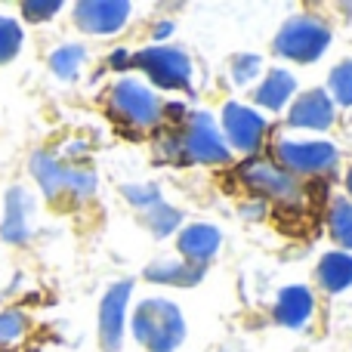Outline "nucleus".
I'll return each mask as SVG.
<instances>
[{"label": "nucleus", "instance_id": "f257e3e1", "mask_svg": "<svg viewBox=\"0 0 352 352\" xmlns=\"http://www.w3.org/2000/svg\"><path fill=\"white\" fill-rule=\"evenodd\" d=\"M133 337L148 352H173L186 340V318L179 306L164 297H148L133 312Z\"/></svg>", "mask_w": 352, "mask_h": 352}, {"label": "nucleus", "instance_id": "f03ea898", "mask_svg": "<svg viewBox=\"0 0 352 352\" xmlns=\"http://www.w3.org/2000/svg\"><path fill=\"white\" fill-rule=\"evenodd\" d=\"M31 173L34 179L41 182L43 195L47 198H90L96 192V173L87 170V167H72V164H62L59 158H53L50 152H37L31 158Z\"/></svg>", "mask_w": 352, "mask_h": 352}, {"label": "nucleus", "instance_id": "7ed1b4c3", "mask_svg": "<svg viewBox=\"0 0 352 352\" xmlns=\"http://www.w3.org/2000/svg\"><path fill=\"white\" fill-rule=\"evenodd\" d=\"M331 28L318 16H294L275 34V53L291 62H316L328 50Z\"/></svg>", "mask_w": 352, "mask_h": 352}, {"label": "nucleus", "instance_id": "20e7f679", "mask_svg": "<svg viewBox=\"0 0 352 352\" xmlns=\"http://www.w3.org/2000/svg\"><path fill=\"white\" fill-rule=\"evenodd\" d=\"M140 72H146L161 90H188L192 87V59L179 47H146L130 59Z\"/></svg>", "mask_w": 352, "mask_h": 352}, {"label": "nucleus", "instance_id": "39448f33", "mask_svg": "<svg viewBox=\"0 0 352 352\" xmlns=\"http://www.w3.org/2000/svg\"><path fill=\"white\" fill-rule=\"evenodd\" d=\"M179 140L182 161H192V164H229L232 161V148L226 146L223 133L207 111H192L186 118V133Z\"/></svg>", "mask_w": 352, "mask_h": 352}, {"label": "nucleus", "instance_id": "423d86ee", "mask_svg": "<svg viewBox=\"0 0 352 352\" xmlns=\"http://www.w3.org/2000/svg\"><path fill=\"white\" fill-rule=\"evenodd\" d=\"M238 179L256 192L260 198H272L281 201V204H297L303 198V186H300L297 176H291L287 170H281L278 164L263 158H250L238 167Z\"/></svg>", "mask_w": 352, "mask_h": 352}, {"label": "nucleus", "instance_id": "0eeeda50", "mask_svg": "<svg viewBox=\"0 0 352 352\" xmlns=\"http://www.w3.org/2000/svg\"><path fill=\"white\" fill-rule=\"evenodd\" d=\"M275 158H278L281 170H287L291 176H297V173L316 176V173L334 170L340 152H337L334 142H324V140H312V142L278 140L275 142Z\"/></svg>", "mask_w": 352, "mask_h": 352}, {"label": "nucleus", "instance_id": "6e6552de", "mask_svg": "<svg viewBox=\"0 0 352 352\" xmlns=\"http://www.w3.org/2000/svg\"><path fill=\"white\" fill-rule=\"evenodd\" d=\"M109 109L118 121L130 124V127L142 130V127H152L158 124L161 118V105H158V96H155L148 87L136 84V80H118L111 87V96H109Z\"/></svg>", "mask_w": 352, "mask_h": 352}, {"label": "nucleus", "instance_id": "1a4fd4ad", "mask_svg": "<svg viewBox=\"0 0 352 352\" xmlns=\"http://www.w3.org/2000/svg\"><path fill=\"white\" fill-rule=\"evenodd\" d=\"M269 124L263 115H256L254 109L248 105H238V102H229L223 109V140L226 146H232L235 152H256L263 146V136H266Z\"/></svg>", "mask_w": 352, "mask_h": 352}, {"label": "nucleus", "instance_id": "9d476101", "mask_svg": "<svg viewBox=\"0 0 352 352\" xmlns=\"http://www.w3.org/2000/svg\"><path fill=\"white\" fill-rule=\"evenodd\" d=\"M133 6L127 0H80L74 6V22L87 34H115L127 25Z\"/></svg>", "mask_w": 352, "mask_h": 352}, {"label": "nucleus", "instance_id": "9b49d317", "mask_svg": "<svg viewBox=\"0 0 352 352\" xmlns=\"http://www.w3.org/2000/svg\"><path fill=\"white\" fill-rule=\"evenodd\" d=\"M133 285L130 281H118L109 287L99 306V340H102L105 352H121L124 343V312H127V300Z\"/></svg>", "mask_w": 352, "mask_h": 352}, {"label": "nucleus", "instance_id": "f8f14e48", "mask_svg": "<svg viewBox=\"0 0 352 352\" xmlns=\"http://www.w3.org/2000/svg\"><path fill=\"white\" fill-rule=\"evenodd\" d=\"M291 127H303V130H328L334 124V102L324 90H309L291 105L287 115Z\"/></svg>", "mask_w": 352, "mask_h": 352}, {"label": "nucleus", "instance_id": "ddd939ff", "mask_svg": "<svg viewBox=\"0 0 352 352\" xmlns=\"http://www.w3.org/2000/svg\"><path fill=\"white\" fill-rule=\"evenodd\" d=\"M219 244H223L219 229L217 226H207V223L186 226V229L179 232V238H176L179 254L186 256L188 263H195V266H204V263L219 250Z\"/></svg>", "mask_w": 352, "mask_h": 352}, {"label": "nucleus", "instance_id": "4468645a", "mask_svg": "<svg viewBox=\"0 0 352 352\" xmlns=\"http://www.w3.org/2000/svg\"><path fill=\"white\" fill-rule=\"evenodd\" d=\"M312 309H316V297L309 294V287L291 285L275 300V322L285 328H303L312 318Z\"/></svg>", "mask_w": 352, "mask_h": 352}, {"label": "nucleus", "instance_id": "2eb2a0df", "mask_svg": "<svg viewBox=\"0 0 352 352\" xmlns=\"http://www.w3.org/2000/svg\"><path fill=\"white\" fill-rule=\"evenodd\" d=\"M146 278L152 285H164V287H195L204 278V266H195L188 260H158L146 269Z\"/></svg>", "mask_w": 352, "mask_h": 352}, {"label": "nucleus", "instance_id": "dca6fc26", "mask_svg": "<svg viewBox=\"0 0 352 352\" xmlns=\"http://www.w3.org/2000/svg\"><path fill=\"white\" fill-rule=\"evenodd\" d=\"M294 90H297V80H294L291 72H285V68H275V72H269L266 78H263V84L254 90V99L263 105V109H285V102L294 96Z\"/></svg>", "mask_w": 352, "mask_h": 352}, {"label": "nucleus", "instance_id": "f3484780", "mask_svg": "<svg viewBox=\"0 0 352 352\" xmlns=\"http://www.w3.org/2000/svg\"><path fill=\"white\" fill-rule=\"evenodd\" d=\"M318 285L328 294H340L352 285V254L346 250H331L318 263Z\"/></svg>", "mask_w": 352, "mask_h": 352}, {"label": "nucleus", "instance_id": "a211bd4d", "mask_svg": "<svg viewBox=\"0 0 352 352\" xmlns=\"http://www.w3.org/2000/svg\"><path fill=\"white\" fill-rule=\"evenodd\" d=\"M28 210H31V198L22 192V188H10L6 195V217L0 223V232H3L6 241H25L28 238Z\"/></svg>", "mask_w": 352, "mask_h": 352}, {"label": "nucleus", "instance_id": "6ab92c4d", "mask_svg": "<svg viewBox=\"0 0 352 352\" xmlns=\"http://www.w3.org/2000/svg\"><path fill=\"white\" fill-rule=\"evenodd\" d=\"M328 226H331L334 241L349 254V250H352V201H346V198H334V201H331Z\"/></svg>", "mask_w": 352, "mask_h": 352}, {"label": "nucleus", "instance_id": "aec40b11", "mask_svg": "<svg viewBox=\"0 0 352 352\" xmlns=\"http://www.w3.org/2000/svg\"><path fill=\"white\" fill-rule=\"evenodd\" d=\"M84 59H87V50L80 47V43H65V47L53 50V56H50V68H53L56 78L72 80V78H78Z\"/></svg>", "mask_w": 352, "mask_h": 352}, {"label": "nucleus", "instance_id": "412c9836", "mask_svg": "<svg viewBox=\"0 0 352 352\" xmlns=\"http://www.w3.org/2000/svg\"><path fill=\"white\" fill-rule=\"evenodd\" d=\"M142 223L148 226V232L158 238L170 235V232L179 229L182 223V213L176 210V207H170L167 201H158V204H152L148 210H142Z\"/></svg>", "mask_w": 352, "mask_h": 352}, {"label": "nucleus", "instance_id": "4be33fe9", "mask_svg": "<svg viewBox=\"0 0 352 352\" xmlns=\"http://www.w3.org/2000/svg\"><path fill=\"white\" fill-rule=\"evenodd\" d=\"M328 87H331V102H340V105H352V59L340 62V65L331 72L328 78Z\"/></svg>", "mask_w": 352, "mask_h": 352}, {"label": "nucleus", "instance_id": "5701e85b", "mask_svg": "<svg viewBox=\"0 0 352 352\" xmlns=\"http://www.w3.org/2000/svg\"><path fill=\"white\" fill-rule=\"evenodd\" d=\"M28 331V318L22 316L19 309H6L0 312V346H12L19 343Z\"/></svg>", "mask_w": 352, "mask_h": 352}, {"label": "nucleus", "instance_id": "b1692460", "mask_svg": "<svg viewBox=\"0 0 352 352\" xmlns=\"http://www.w3.org/2000/svg\"><path fill=\"white\" fill-rule=\"evenodd\" d=\"M19 50H22V28H19V22L0 16V65L16 59Z\"/></svg>", "mask_w": 352, "mask_h": 352}, {"label": "nucleus", "instance_id": "393cba45", "mask_svg": "<svg viewBox=\"0 0 352 352\" xmlns=\"http://www.w3.org/2000/svg\"><path fill=\"white\" fill-rule=\"evenodd\" d=\"M263 68V59L254 53H238L235 59H232V80L235 84H250V80L260 74Z\"/></svg>", "mask_w": 352, "mask_h": 352}, {"label": "nucleus", "instance_id": "a878e982", "mask_svg": "<svg viewBox=\"0 0 352 352\" xmlns=\"http://www.w3.org/2000/svg\"><path fill=\"white\" fill-rule=\"evenodd\" d=\"M124 198H127L133 207H140V210H148L152 204L164 201L158 192V186H124Z\"/></svg>", "mask_w": 352, "mask_h": 352}, {"label": "nucleus", "instance_id": "bb28decb", "mask_svg": "<svg viewBox=\"0 0 352 352\" xmlns=\"http://www.w3.org/2000/svg\"><path fill=\"white\" fill-rule=\"evenodd\" d=\"M59 10H62L59 0H25V3H22L25 19H31V22H43V19H53Z\"/></svg>", "mask_w": 352, "mask_h": 352}, {"label": "nucleus", "instance_id": "cd10ccee", "mask_svg": "<svg viewBox=\"0 0 352 352\" xmlns=\"http://www.w3.org/2000/svg\"><path fill=\"white\" fill-rule=\"evenodd\" d=\"M130 59H133V56H130L127 50H115V53H111V59H109V65L111 68H127Z\"/></svg>", "mask_w": 352, "mask_h": 352}, {"label": "nucleus", "instance_id": "c85d7f7f", "mask_svg": "<svg viewBox=\"0 0 352 352\" xmlns=\"http://www.w3.org/2000/svg\"><path fill=\"white\" fill-rule=\"evenodd\" d=\"M167 118H170V121H182V124H186V105H167Z\"/></svg>", "mask_w": 352, "mask_h": 352}, {"label": "nucleus", "instance_id": "c756f323", "mask_svg": "<svg viewBox=\"0 0 352 352\" xmlns=\"http://www.w3.org/2000/svg\"><path fill=\"white\" fill-rule=\"evenodd\" d=\"M170 28H173V25H170V22L158 25V28H155V37H167V34H170Z\"/></svg>", "mask_w": 352, "mask_h": 352}, {"label": "nucleus", "instance_id": "7c9ffc66", "mask_svg": "<svg viewBox=\"0 0 352 352\" xmlns=\"http://www.w3.org/2000/svg\"><path fill=\"white\" fill-rule=\"evenodd\" d=\"M346 188H349V195H352V170L346 173Z\"/></svg>", "mask_w": 352, "mask_h": 352}]
</instances>
